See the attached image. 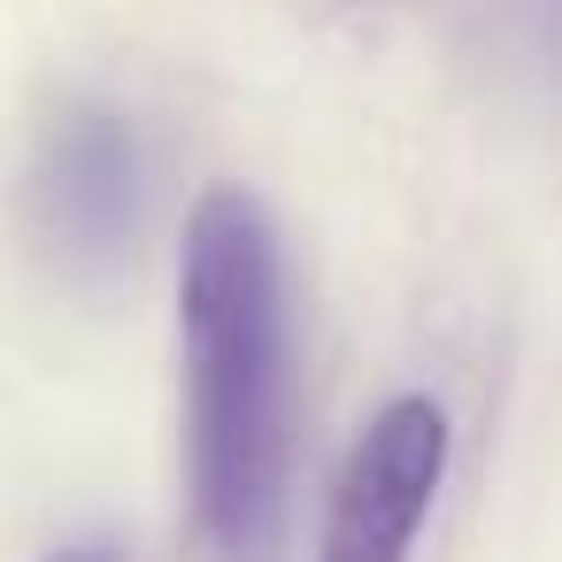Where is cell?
<instances>
[{
  "mask_svg": "<svg viewBox=\"0 0 562 562\" xmlns=\"http://www.w3.org/2000/svg\"><path fill=\"white\" fill-rule=\"evenodd\" d=\"M186 470L193 516L224 562H270L293 477V324L270 216L216 186L186 224Z\"/></svg>",
  "mask_w": 562,
  "mask_h": 562,
  "instance_id": "cell-1",
  "label": "cell"
},
{
  "mask_svg": "<svg viewBox=\"0 0 562 562\" xmlns=\"http://www.w3.org/2000/svg\"><path fill=\"white\" fill-rule=\"evenodd\" d=\"M447 477V416L424 393H401L370 416V431L355 439L331 516H324V547L316 562H408L431 493Z\"/></svg>",
  "mask_w": 562,
  "mask_h": 562,
  "instance_id": "cell-2",
  "label": "cell"
},
{
  "mask_svg": "<svg viewBox=\"0 0 562 562\" xmlns=\"http://www.w3.org/2000/svg\"><path fill=\"white\" fill-rule=\"evenodd\" d=\"M32 209H40V239L70 270H109L116 255H132L139 216H147L139 132L116 109H70L40 147Z\"/></svg>",
  "mask_w": 562,
  "mask_h": 562,
  "instance_id": "cell-3",
  "label": "cell"
},
{
  "mask_svg": "<svg viewBox=\"0 0 562 562\" xmlns=\"http://www.w3.org/2000/svg\"><path fill=\"white\" fill-rule=\"evenodd\" d=\"M55 562H109V554H55Z\"/></svg>",
  "mask_w": 562,
  "mask_h": 562,
  "instance_id": "cell-4",
  "label": "cell"
}]
</instances>
